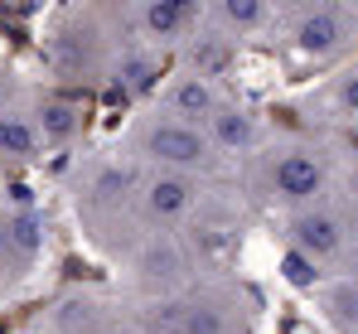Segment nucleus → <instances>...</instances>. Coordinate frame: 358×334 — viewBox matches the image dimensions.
Here are the masks:
<instances>
[{"label": "nucleus", "instance_id": "1", "mask_svg": "<svg viewBox=\"0 0 358 334\" xmlns=\"http://www.w3.org/2000/svg\"><path fill=\"white\" fill-rule=\"evenodd\" d=\"M358 39L354 5H300L286 20V44L300 58H334Z\"/></svg>", "mask_w": 358, "mask_h": 334}, {"label": "nucleus", "instance_id": "2", "mask_svg": "<svg viewBox=\"0 0 358 334\" xmlns=\"http://www.w3.org/2000/svg\"><path fill=\"white\" fill-rule=\"evenodd\" d=\"M141 151H145V160H155V165L165 169H199L213 160V141H208V131L203 126H189V121H155L145 136H141Z\"/></svg>", "mask_w": 358, "mask_h": 334}, {"label": "nucleus", "instance_id": "3", "mask_svg": "<svg viewBox=\"0 0 358 334\" xmlns=\"http://www.w3.org/2000/svg\"><path fill=\"white\" fill-rule=\"evenodd\" d=\"M271 189H276V199H286V204H310V199H320L324 189H329V165L315 155V151H281L276 155V165H271Z\"/></svg>", "mask_w": 358, "mask_h": 334}, {"label": "nucleus", "instance_id": "4", "mask_svg": "<svg viewBox=\"0 0 358 334\" xmlns=\"http://www.w3.org/2000/svg\"><path fill=\"white\" fill-rule=\"evenodd\" d=\"M286 232H291V247L305 252L310 262H329V257H339V252L349 247L344 218L329 214V209H305V214H296Z\"/></svg>", "mask_w": 358, "mask_h": 334}, {"label": "nucleus", "instance_id": "5", "mask_svg": "<svg viewBox=\"0 0 358 334\" xmlns=\"http://www.w3.org/2000/svg\"><path fill=\"white\" fill-rule=\"evenodd\" d=\"M141 204H145V214L155 223H179L194 209V184L184 174H175V169H160V174H150L141 184Z\"/></svg>", "mask_w": 358, "mask_h": 334}, {"label": "nucleus", "instance_id": "6", "mask_svg": "<svg viewBox=\"0 0 358 334\" xmlns=\"http://www.w3.org/2000/svg\"><path fill=\"white\" fill-rule=\"evenodd\" d=\"M199 5L194 0H150V5H141V15H136V25L150 34V39H184L194 25H199Z\"/></svg>", "mask_w": 358, "mask_h": 334}, {"label": "nucleus", "instance_id": "7", "mask_svg": "<svg viewBox=\"0 0 358 334\" xmlns=\"http://www.w3.org/2000/svg\"><path fill=\"white\" fill-rule=\"evenodd\" d=\"M136 277L155 281V286H170L184 277V252H179L175 237H145L136 247Z\"/></svg>", "mask_w": 358, "mask_h": 334}, {"label": "nucleus", "instance_id": "8", "mask_svg": "<svg viewBox=\"0 0 358 334\" xmlns=\"http://www.w3.org/2000/svg\"><path fill=\"white\" fill-rule=\"evenodd\" d=\"M165 102L179 111V121H189V126H208V116L218 111V97H213V88L199 78V73H189V78H175L170 88H165Z\"/></svg>", "mask_w": 358, "mask_h": 334}, {"label": "nucleus", "instance_id": "9", "mask_svg": "<svg viewBox=\"0 0 358 334\" xmlns=\"http://www.w3.org/2000/svg\"><path fill=\"white\" fill-rule=\"evenodd\" d=\"M208 141H213L218 151H252V146H257V121H252V111L218 102V111L208 116Z\"/></svg>", "mask_w": 358, "mask_h": 334}, {"label": "nucleus", "instance_id": "10", "mask_svg": "<svg viewBox=\"0 0 358 334\" xmlns=\"http://www.w3.org/2000/svg\"><path fill=\"white\" fill-rule=\"evenodd\" d=\"M213 20L228 34H257V29L271 25V5L266 0H218L213 5Z\"/></svg>", "mask_w": 358, "mask_h": 334}, {"label": "nucleus", "instance_id": "11", "mask_svg": "<svg viewBox=\"0 0 358 334\" xmlns=\"http://www.w3.org/2000/svg\"><path fill=\"white\" fill-rule=\"evenodd\" d=\"M34 131H39V141H49V146L73 141V131H78V107H73L68 97H44V102H39V116H34Z\"/></svg>", "mask_w": 358, "mask_h": 334}, {"label": "nucleus", "instance_id": "12", "mask_svg": "<svg viewBox=\"0 0 358 334\" xmlns=\"http://www.w3.org/2000/svg\"><path fill=\"white\" fill-rule=\"evenodd\" d=\"M34 146H39V131L24 121V116H10V111H0V155H34Z\"/></svg>", "mask_w": 358, "mask_h": 334}, {"label": "nucleus", "instance_id": "13", "mask_svg": "<svg viewBox=\"0 0 358 334\" xmlns=\"http://www.w3.org/2000/svg\"><path fill=\"white\" fill-rule=\"evenodd\" d=\"M5 242L15 247V257H34V252H39V218L24 214V209H15V214L5 218Z\"/></svg>", "mask_w": 358, "mask_h": 334}, {"label": "nucleus", "instance_id": "14", "mask_svg": "<svg viewBox=\"0 0 358 334\" xmlns=\"http://www.w3.org/2000/svg\"><path fill=\"white\" fill-rule=\"evenodd\" d=\"M281 277L291 281L296 291H310V286H320V262H310L305 252H296V247H291V252L281 257Z\"/></svg>", "mask_w": 358, "mask_h": 334}, {"label": "nucleus", "instance_id": "15", "mask_svg": "<svg viewBox=\"0 0 358 334\" xmlns=\"http://www.w3.org/2000/svg\"><path fill=\"white\" fill-rule=\"evenodd\" d=\"M329 92H334V107L358 121V68H344V73L334 78V88H329Z\"/></svg>", "mask_w": 358, "mask_h": 334}, {"label": "nucleus", "instance_id": "16", "mask_svg": "<svg viewBox=\"0 0 358 334\" xmlns=\"http://www.w3.org/2000/svg\"><path fill=\"white\" fill-rule=\"evenodd\" d=\"M194 63H199V78H208V73H218L228 63V49L218 39H194Z\"/></svg>", "mask_w": 358, "mask_h": 334}, {"label": "nucleus", "instance_id": "17", "mask_svg": "<svg viewBox=\"0 0 358 334\" xmlns=\"http://www.w3.org/2000/svg\"><path fill=\"white\" fill-rule=\"evenodd\" d=\"M145 78H150V58H126V63H121V83H126V88H141V83H145Z\"/></svg>", "mask_w": 358, "mask_h": 334}, {"label": "nucleus", "instance_id": "18", "mask_svg": "<svg viewBox=\"0 0 358 334\" xmlns=\"http://www.w3.org/2000/svg\"><path fill=\"white\" fill-rule=\"evenodd\" d=\"M0 92H5V68H0Z\"/></svg>", "mask_w": 358, "mask_h": 334}, {"label": "nucleus", "instance_id": "19", "mask_svg": "<svg viewBox=\"0 0 358 334\" xmlns=\"http://www.w3.org/2000/svg\"><path fill=\"white\" fill-rule=\"evenodd\" d=\"M354 291H358V277H354Z\"/></svg>", "mask_w": 358, "mask_h": 334}, {"label": "nucleus", "instance_id": "20", "mask_svg": "<svg viewBox=\"0 0 358 334\" xmlns=\"http://www.w3.org/2000/svg\"><path fill=\"white\" fill-rule=\"evenodd\" d=\"M160 334H165V330H160Z\"/></svg>", "mask_w": 358, "mask_h": 334}]
</instances>
